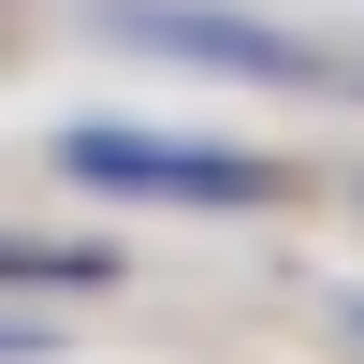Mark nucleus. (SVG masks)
Wrapping results in <instances>:
<instances>
[{"instance_id":"f03ea898","label":"nucleus","mask_w":364,"mask_h":364,"mask_svg":"<svg viewBox=\"0 0 364 364\" xmlns=\"http://www.w3.org/2000/svg\"><path fill=\"white\" fill-rule=\"evenodd\" d=\"M102 29H117V44H161V58H204V73H262V87L321 73L291 29H262V15H204V0H102Z\"/></svg>"},{"instance_id":"f257e3e1","label":"nucleus","mask_w":364,"mask_h":364,"mask_svg":"<svg viewBox=\"0 0 364 364\" xmlns=\"http://www.w3.org/2000/svg\"><path fill=\"white\" fill-rule=\"evenodd\" d=\"M58 175L73 190H146V204H277V175L248 146H190V132H58Z\"/></svg>"},{"instance_id":"39448f33","label":"nucleus","mask_w":364,"mask_h":364,"mask_svg":"<svg viewBox=\"0 0 364 364\" xmlns=\"http://www.w3.org/2000/svg\"><path fill=\"white\" fill-rule=\"evenodd\" d=\"M336 321H350V350H364V306H336Z\"/></svg>"},{"instance_id":"7ed1b4c3","label":"nucleus","mask_w":364,"mask_h":364,"mask_svg":"<svg viewBox=\"0 0 364 364\" xmlns=\"http://www.w3.org/2000/svg\"><path fill=\"white\" fill-rule=\"evenodd\" d=\"M0 277H29V291H102L117 248H73V233H0Z\"/></svg>"},{"instance_id":"20e7f679","label":"nucleus","mask_w":364,"mask_h":364,"mask_svg":"<svg viewBox=\"0 0 364 364\" xmlns=\"http://www.w3.org/2000/svg\"><path fill=\"white\" fill-rule=\"evenodd\" d=\"M0 364H44V321L29 306H0Z\"/></svg>"}]
</instances>
